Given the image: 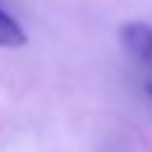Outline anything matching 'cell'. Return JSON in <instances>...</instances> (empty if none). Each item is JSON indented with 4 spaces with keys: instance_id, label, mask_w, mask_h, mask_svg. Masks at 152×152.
Masks as SVG:
<instances>
[{
    "instance_id": "cell-2",
    "label": "cell",
    "mask_w": 152,
    "mask_h": 152,
    "mask_svg": "<svg viewBox=\"0 0 152 152\" xmlns=\"http://www.w3.org/2000/svg\"><path fill=\"white\" fill-rule=\"evenodd\" d=\"M27 43L24 29L19 27V21L0 5V48H19Z\"/></svg>"
},
{
    "instance_id": "cell-1",
    "label": "cell",
    "mask_w": 152,
    "mask_h": 152,
    "mask_svg": "<svg viewBox=\"0 0 152 152\" xmlns=\"http://www.w3.org/2000/svg\"><path fill=\"white\" fill-rule=\"evenodd\" d=\"M120 43L126 45V51L134 59H139V61H144V64L152 67V27L150 24H144V21H128V24H123Z\"/></svg>"
},
{
    "instance_id": "cell-3",
    "label": "cell",
    "mask_w": 152,
    "mask_h": 152,
    "mask_svg": "<svg viewBox=\"0 0 152 152\" xmlns=\"http://www.w3.org/2000/svg\"><path fill=\"white\" fill-rule=\"evenodd\" d=\"M147 91H150V96H152V83H150V88H147Z\"/></svg>"
}]
</instances>
